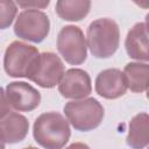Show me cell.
<instances>
[{"label":"cell","instance_id":"cell-12","mask_svg":"<svg viewBox=\"0 0 149 149\" xmlns=\"http://www.w3.org/2000/svg\"><path fill=\"white\" fill-rule=\"evenodd\" d=\"M125 48L127 55L137 62L147 63L149 59L148 52V26L146 22L135 23L127 33Z\"/></svg>","mask_w":149,"mask_h":149},{"label":"cell","instance_id":"cell-1","mask_svg":"<svg viewBox=\"0 0 149 149\" xmlns=\"http://www.w3.org/2000/svg\"><path fill=\"white\" fill-rule=\"evenodd\" d=\"M33 136L44 149H63L70 140L71 130L68 120L61 113L47 112L34 121Z\"/></svg>","mask_w":149,"mask_h":149},{"label":"cell","instance_id":"cell-14","mask_svg":"<svg viewBox=\"0 0 149 149\" xmlns=\"http://www.w3.org/2000/svg\"><path fill=\"white\" fill-rule=\"evenodd\" d=\"M127 88L135 93L146 92L148 88V76H149V65L143 62H130L126 64L122 71Z\"/></svg>","mask_w":149,"mask_h":149},{"label":"cell","instance_id":"cell-8","mask_svg":"<svg viewBox=\"0 0 149 149\" xmlns=\"http://www.w3.org/2000/svg\"><path fill=\"white\" fill-rule=\"evenodd\" d=\"M58 92L66 99H84L92 92V81L90 74L81 69H69L64 72L58 83Z\"/></svg>","mask_w":149,"mask_h":149},{"label":"cell","instance_id":"cell-6","mask_svg":"<svg viewBox=\"0 0 149 149\" xmlns=\"http://www.w3.org/2000/svg\"><path fill=\"white\" fill-rule=\"evenodd\" d=\"M57 50L66 63L83 64L87 58V45L83 30L73 24L63 27L57 35Z\"/></svg>","mask_w":149,"mask_h":149},{"label":"cell","instance_id":"cell-19","mask_svg":"<svg viewBox=\"0 0 149 149\" xmlns=\"http://www.w3.org/2000/svg\"><path fill=\"white\" fill-rule=\"evenodd\" d=\"M65 149H91L86 143H81V142H74L72 144H70L69 147H66Z\"/></svg>","mask_w":149,"mask_h":149},{"label":"cell","instance_id":"cell-13","mask_svg":"<svg viewBox=\"0 0 149 149\" xmlns=\"http://www.w3.org/2000/svg\"><path fill=\"white\" fill-rule=\"evenodd\" d=\"M149 116L148 113L142 112L136 114L128 125L127 144L132 149H144L149 142Z\"/></svg>","mask_w":149,"mask_h":149},{"label":"cell","instance_id":"cell-18","mask_svg":"<svg viewBox=\"0 0 149 149\" xmlns=\"http://www.w3.org/2000/svg\"><path fill=\"white\" fill-rule=\"evenodd\" d=\"M10 112V106L7 101V97H6V92L3 91V88L0 86V119L3 118L6 114H8Z\"/></svg>","mask_w":149,"mask_h":149},{"label":"cell","instance_id":"cell-21","mask_svg":"<svg viewBox=\"0 0 149 149\" xmlns=\"http://www.w3.org/2000/svg\"><path fill=\"white\" fill-rule=\"evenodd\" d=\"M22 149H37L36 147H33V146H30V147H26V148H22Z\"/></svg>","mask_w":149,"mask_h":149},{"label":"cell","instance_id":"cell-2","mask_svg":"<svg viewBox=\"0 0 149 149\" xmlns=\"http://www.w3.org/2000/svg\"><path fill=\"white\" fill-rule=\"evenodd\" d=\"M86 45L95 58H109L120 44L119 24L108 17L92 21L86 31Z\"/></svg>","mask_w":149,"mask_h":149},{"label":"cell","instance_id":"cell-20","mask_svg":"<svg viewBox=\"0 0 149 149\" xmlns=\"http://www.w3.org/2000/svg\"><path fill=\"white\" fill-rule=\"evenodd\" d=\"M0 149H5V143L0 141Z\"/></svg>","mask_w":149,"mask_h":149},{"label":"cell","instance_id":"cell-4","mask_svg":"<svg viewBox=\"0 0 149 149\" xmlns=\"http://www.w3.org/2000/svg\"><path fill=\"white\" fill-rule=\"evenodd\" d=\"M38 55L36 47L21 41L12 42L3 56L5 72L13 78H28Z\"/></svg>","mask_w":149,"mask_h":149},{"label":"cell","instance_id":"cell-9","mask_svg":"<svg viewBox=\"0 0 149 149\" xmlns=\"http://www.w3.org/2000/svg\"><path fill=\"white\" fill-rule=\"evenodd\" d=\"M5 92L10 108L17 112H31L41 102V93L26 81H12Z\"/></svg>","mask_w":149,"mask_h":149},{"label":"cell","instance_id":"cell-5","mask_svg":"<svg viewBox=\"0 0 149 149\" xmlns=\"http://www.w3.org/2000/svg\"><path fill=\"white\" fill-rule=\"evenodd\" d=\"M50 20L49 16L38 9L22 10L14 23V34L24 41L41 43L49 35Z\"/></svg>","mask_w":149,"mask_h":149},{"label":"cell","instance_id":"cell-7","mask_svg":"<svg viewBox=\"0 0 149 149\" xmlns=\"http://www.w3.org/2000/svg\"><path fill=\"white\" fill-rule=\"evenodd\" d=\"M64 72V64L59 56L51 51H44L38 55L28 79L43 88H52L58 85Z\"/></svg>","mask_w":149,"mask_h":149},{"label":"cell","instance_id":"cell-10","mask_svg":"<svg viewBox=\"0 0 149 149\" xmlns=\"http://www.w3.org/2000/svg\"><path fill=\"white\" fill-rule=\"evenodd\" d=\"M94 88L105 99H118L127 92V83L121 70L106 69L95 77Z\"/></svg>","mask_w":149,"mask_h":149},{"label":"cell","instance_id":"cell-3","mask_svg":"<svg viewBox=\"0 0 149 149\" xmlns=\"http://www.w3.org/2000/svg\"><path fill=\"white\" fill-rule=\"evenodd\" d=\"M63 111L68 122L79 132L95 129L100 126L105 115L102 105L94 98L71 100L65 104Z\"/></svg>","mask_w":149,"mask_h":149},{"label":"cell","instance_id":"cell-17","mask_svg":"<svg viewBox=\"0 0 149 149\" xmlns=\"http://www.w3.org/2000/svg\"><path fill=\"white\" fill-rule=\"evenodd\" d=\"M50 3L49 0H45V1H36V0H33V1H17L16 5H19V7H22L24 9H43L45 7H48Z\"/></svg>","mask_w":149,"mask_h":149},{"label":"cell","instance_id":"cell-15","mask_svg":"<svg viewBox=\"0 0 149 149\" xmlns=\"http://www.w3.org/2000/svg\"><path fill=\"white\" fill-rule=\"evenodd\" d=\"M91 8L88 0H58L55 6L56 14L65 21H80Z\"/></svg>","mask_w":149,"mask_h":149},{"label":"cell","instance_id":"cell-11","mask_svg":"<svg viewBox=\"0 0 149 149\" xmlns=\"http://www.w3.org/2000/svg\"><path fill=\"white\" fill-rule=\"evenodd\" d=\"M29 130L28 119L16 112H9L0 119V141L3 143H19L23 141Z\"/></svg>","mask_w":149,"mask_h":149},{"label":"cell","instance_id":"cell-16","mask_svg":"<svg viewBox=\"0 0 149 149\" xmlns=\"http://www.w3.org/2000/svg\"><path fill=\"white\" fill-rule=\"evenodd\" d=\"M17 5L10 0H0V29H7L14 21Z\"/></svg>","mask_w":149,"mask_h":149}]
</instances>
